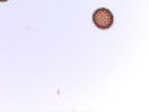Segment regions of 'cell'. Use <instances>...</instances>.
Masks as SVG:
<instances>
[{
  "label": "cell",
  "instance_id": "1",
  "mask_svg": "<svg viewBox=\"0 0 149 112\" xmlns=\"http://www.w3.org/2000/svg\"><path fill=\"white\" fill-rule=\"evenodd\" d=\"M93 21L95 24V27L102 29V30H107V29L112 27V24H113V14H112L107 8H100L94 12Z\"/></svg>",
  "mask_w": 149,
  "mask_h": 112
},
{
  "label": "cell",
  "instance_id": "2",
  "mask_svg": "<svg viewBox=\"0 0 149 112\" xmlns=\"http://www.w3.org/2000/svg\"><path fill=\"white\" fill-rule=\"evenodd\" d=\"M0 2H8V0H0Z\"/></svg>",
  "mask_w": 149,
  "mask_h": 112
}]
</instances>
